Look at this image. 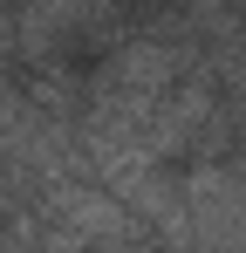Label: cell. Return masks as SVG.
<instances>
[{
	"label": "cell",
	"mask_w": 246,
	"mask_h": 253,
	"mask_svg": "<svg viewBox=\"0 0 246 253\" xmlns=\"http://www.w3.org/2000/svg\"><path fill=\"white\" fill-rule=\"evenodd\" d=\"M55 226H69L76 240H89V247H103V253H123L130 240H144V226L130 219V206H123L110 185H96V178H55V185H41L35 192Z\"/></svg>",
	"instance_id": "2"
},
{
	"label": "cell",
	"mask_w": 246,
	"mask_h": 253,
	"mask_svg": "<svg viewBox=\"0 0 246 253\" xmlns=\"http://www.w3.org/2000/svg\"><path fill=\"white\" fill-rule=\"evenodd\" d=\"M123 206L144 226V240H158V247H171V253H192V206H185V178H178V171L151 165L123 192Z\"/></svg>",
	"instance_id": "3"
},
{
	"label": "cell",
	"mask_w": 246,
	"mask_h": 253,
	"mask_svg": "<svg viewBox=\"0 0 246 253\" xmlns=\"http://www.w3.org/2000/svg\"><path fill=\"white\" fill-rule=\"evenodd\" d=\"M0 62H14V14L0 7Z\"/></svg>",
	"instance_id": "4"
},
{
	"label": "cell",
	"mask_w": 246,
	"mask_h": 253,
	"mask_svg": "<svg viewBox=\"0 0 246 253\" xmlns=\"http://www.w3.org/2000/svg\"><path fill=\"white\" fill-rule=\"evenodd\" d=\"M192 206V253H246V158H205L185 171Z\"/></svg>",
	"instance_id": "1"
}]
</instances>
